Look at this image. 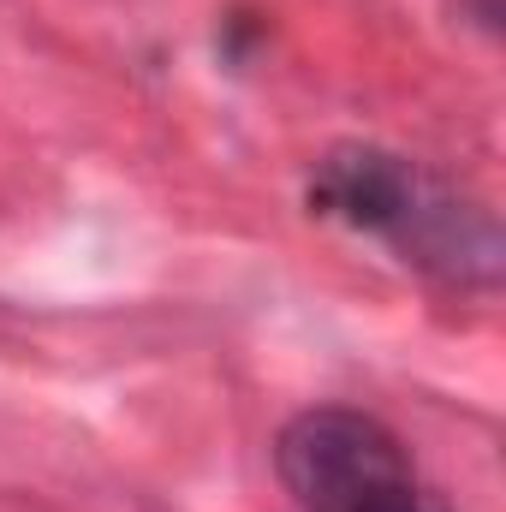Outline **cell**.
Returning a JSON list of instances; mask_svg holds the SVG:
<instances>
[{"mask_svg":"<svg viewBox=\"0 0 506 512\" xmlns=\"http://www.w3.org/2000/svg\"><path fill=\"white\" fill-rule=\"evenodd\" d=\"M274 471L304 512H334L393 477H411V453L370 411L310 405L274 435Z\"/></svg>","mask_w":506,"mask_h":512,"instance_id":"cell-1","label":"cell"},{"mask_svg":"<svg viewBox=\"0 0 506 512\" xmlns=\"http://www.w3.org/2000/svg\"><path fill=\"white\" fill-rule=\"evenodd\" d=\"M376 239H387L411 268H423V274H435L447 286H495L501 280V227H495V215L483 203L459 197L453 185H441L435 173H423L417 161L399 179Z\"/></svg>","mask_w":506,"mask_h":512,"instance_id":"cell-2","label":"cell"},{"mask_svg":"<svg viewBox=\"0 0 506 512\" xmlns=\"http://www.w3.org/2000/svg\"><path fill=\"white\" fill-rule=\"evenodd\" d=\"M334 512H447V501L435 489H423L417 471H411V477H393V483H381V489H370V495H358V501H346Z\"/></svg>","mask_w":506,"mask_h":512,"instance_id":"cell-3","label":"cell"}]
</instances>
